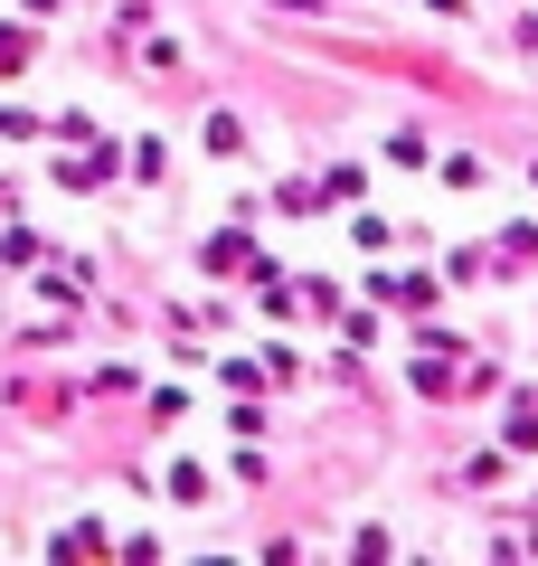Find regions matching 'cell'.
I'll use <instances>...</instances> for the list:
<instances>
[{
	"label": "cell",
	"instance_id": "2",
	"mask_svg": "<svg viewBox=\"0 0 538 566\" xmlns=\"http://www.w3.org/2000/svg\"><path fill=\"white\" fill-rule=\"evenodd\" d=\"M10 66H29V39H20V29H0V76H10Z\"/></svg>",
	"mask_w": 538,
	"mask_h": 566
},
{
	"label": "cell",
	"instance_id": "1",
	"mask_svg": "<svg viewBox=\"0 0 538 566\" xmlns=\"http://www.w3.org/2000/svg\"><path fill=\"white\" fill-rule=\"evenodd\" d=\"M208 274H246V237H208Z\"/></svg>",
	"mask_w": 538,
	"mask_h": 566
}]
</instances>
